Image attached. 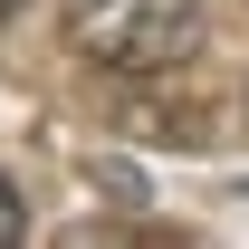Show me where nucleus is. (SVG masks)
Masks as SVG:
<instances>
[{"label":"nucleus","instance_id":"obj_3","mask_svg":"<svg viewBox=\"0 0 249 249\" xmlns=\"http://www.w3.org/2000/svg\"><path fill=\"white\" fill-rule=\"evenodd\" d=\"M10 10H19V0H0V19H10Z\"/></svg>","mask_w":249,"mask_h":249},{"label":"nucleus","instance_id":"obj_2","mask_svg":"<svg viewBox=\"0 0 249 249\" xmlns=\"http://www.w3.org/2000/svg\"><path fill=\"white\" fill-rule=\"evenodd\" d=\"M19 230H29V211H19V192H10V182H0V249H10V240H19Z\"/></svg>","mask_w":249,"mask_h":249},{"label":"nucleus","instance_id":"obj_1","mask_svg":"<svg viewBox=\"0 0 249 249\" xmlns=\"http://www.w3.org/2000/svg\"><path fill=\"white\" fill-rule=\"evenodd\" d=\"M67 38L115 77H154L201 48V0H67Z\"/></svg>","mask_w":249,"mask_h":249}]
</instances>
